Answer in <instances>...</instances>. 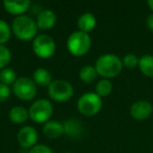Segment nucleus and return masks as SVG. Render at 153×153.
Listing matches in <instances>:
<instances>
[{"label":"nucleus","instance_id":"nucleus-15","mask_svg":"<svg viewBox=\"0 0 153 153\" xmlns=\"http://www.w3.org/2000/svg\"><path fill=\"white\" fill-rule=\"evenodd\" d=\"M33 81L36 85L42 86V87H48L51 84V74L45 68H38L34 71L33 74Z\"/></svg>","mask_w":153,"mask_h":153},{"label":"nucleus","instance_id":"nucleus-21","mask_svg":"<svg viewBox=\"0 0 153 153\" xmlns=\"http://www.w3.org/2000/svg\"><path fill=\"white\" fill-rule=\"evenodd\" d=\"M112 91V83L108 79H102L97 83L96 85V94L98 96L107 97Z\"/></svg>","mask_w":153,"mask_h":153},{"label":"nucleus","instance_id":"nucleus-26","mask_svg":"<svg viewBox=\"0 0 153 153\" xmlns=\"http://www.w3.org/2000/svg\"><path fill=\"white\" fill-rule=\"evenodd\" d=\"M28 153H53V151L46 145H36L30 149Z\"/></svg>","mask_w":153,"mask_h":153},{"label":"nucleus","instance_id":"nucleus-7","mask_svg":"<svg viewBox=\"0 0 153 153\" xmlns=\"http://www.w3.org/2000/svg\"><path fill=\"white\" fill-rule=\"evenodd\" d=\"M33 51L37 57L41 59H48L55 55L56 42L48 35H38L33 41Z\"/></svg>","mask_w":153,"mask_h":153},{"label":"nucleus","instance_id":"nucleus-8","mask_svg":"<svg viewBox=\"0 0 153 153\" xmlns=\"http://www.w3.org/2000/svg\"><path fill=\"white\" fill-rule=\"evenodd\" d=\"M14 94L20 100L30 101L36 97L37 94V85L33 79L27 76H21L16 80V82L13 84Z\"/></svg>","mask_w":153,"mask_h":153},{"label":"nucleus","instance_id":"nucleus-24","mask_svg":"<svg viewBox=\"0 0 153 153\" xmlns=\"http://www.w3.org/2000/svg\"><path fill=\"white\" fill-rule=\"evenodd\" d=\"M138 61H140V58H137L133 53H128L122 60L123 65L126 66L127 68H130V69L131 68H135L138 65Z\"/></svg>","mask_w":153,"mask_h":153},{"label":"nucleus","instance_id":"nucleus-9","mask_svg":"<svg viewBox=\"0 0 153 153\" xmlns=\"http://www.w3.org/2000/svg\"><path fill=\"white\" fill-rule=\"evenodd\" d=\"M17 140L19 145L23 149H30L36 146L38 142V133L35 128L30 126H24L19 130L17 134Z\"/></svg>","mask_w":153,"mask_h":153},{"label":"nucleus","instance_id":"nucleus-14","mask_svg":"<svg viewBox=\"0 0 153 153\" xmlns=\"http://www.w3.org/2000/svg\"><path fill=\"white\" fill-rule=\"evenodd\" d=\"M97 19L94 14L91 13H84L78 19V27L79 30L84 33H89L96 27Z\"/></svg>","mask_w":153,"mask_h":153},{"label":"nucleus","instance_id":"nucleus-12","mask_svg":"<svg viewBox=\"0 0 153 153\" xmlns=\"http://www.w3.org/2000/svg\"><path fill=\"white\" fill-rule=\"evenodd\" d=\"M30 2L28 0H18V1H10L5 0L3 2L5 11L7 13L15 16H22L28 9H30Z\"/></svg>","mask_w":153,"mask_h":153},{"label":"nucleus","instance_id":"nucleus-16","mask_svg":"<svg viewBox=\"0 0 153 153\" xmlns=\"http://www.w3.org/2000/svg\"><path fill=\"white\" fill-rule=\"evenodd\" d=\"M10 119L15 124H23L30 117L28 111L22 106H15L10 110Z\"/></svg>","mask_w":153,"mask_h":153},{"label":"nucleus","instance_id":"nucleus-10","mask_svg":"<svg viewBox=\"0 0 153 153\" xmlns=\"http://www.w3.org/2000/svg\"><path fill=\"white\" fill-rule=\"evenodd\" d=\"M153 112V106L148 101H136L130 107V114L134 120L144 121L147 120Z\"/></svg>","mask_w":153,"mask_h":153},{"label":"nucleus","instance_id":"nucleus-19","mask_svg":"<svg viewBox=\"0 0 153 153\" xmlns=\"http://www.w3.org/2000/svg\"><path fill=\"white\" fill-rule=\"evenodd\" d=\"M98 72L96 70V67L91 65H85L84 67L81 68L79 72V76L81 81H83L84 83H91L98 76Z\"/></svg>","mask_w":153,"mask_h":153},{"label":"nucleus","instance_id":"nucleus-18","mask_svg":"<svg viewBox=\"0 0 153 153\" xmlns=\"http://www.w3.org/2000/svg\"><path fill=\"white\" fill-rule=\"evenodd\" d=\"M138 67L146 76L153 78V56H142L140 58V61H138Z\"/></svg>","mask_w":153,"mask_h":153},{"label":"nucleus","instance_id":"nucleus-11","mask_svg":"<svg viewBox=\"0 0 153 153\" xmlns=\"http://www.w3.org/2000/svg\"><path fill=\"white\" fill-rule=\"evenodd\" d=\"M57 22V16L51 10H43L39 13L37 17V26L43 30H47L53 28Z\"/></svg>","mask_w":153,"mask_h":153},{"label":"nucleus","instance_id":"nucleus-27","mask_svg":"<svg viewBox=\"0 0 153 153\" xmlns=\"http://www.w3.org/2000/svg\"><path fill=\"white\" fill-rule=\"evenodd\" d=\"M146 25L150 30H153V14L149 15L146 19Z\"/></svg>","mask_w":153,"mask_h":153},{"label":"nucleus","instance_id":"nucleus-29","mask_svg":"<svg viewBox=\"0 0 153 153\" xmlns=\"http://www.w3.org/2000/svg\"><path fill=\"white\" fill-rule=\"evenodd\" d=\"M66 153H68V152H66Z\"/></svg>","mask_w":153,"mask_h":153},{"label":"nucleus","instance_id":"nucleus-13","mask_svg":"<svg viewBox=\"0 0 153 153\" xmlns=\"http://www.w3.org/2000/svg\"><path fill=\"white\" fill-rule=\"evenodd\" d=\"M43 133L48 138H58L64 134V126L58 121H48L43 127Z\"/></svg>","mask_w":153,"mask_h":153},{"label":"nucleus","instance_id":"nucleus-17","mask_svg":"<svg viewBox=\"0 0 153 153\" xmlns=\"http://www.w3.org/2000/svg\"><path fill=\"white\" fill-rule=\"evenodd\" d=\"M63 126H64V133L71 136V137L79 136L82 133V124L81 122L76 119L67 120L63 124Z\"/></svg>","mask_w":153,"mask_h":153},{"label":"nucleus","instance_id":"nucleus-23","mask_svg":"<svg viewBox=\"0 0 153 153\" xmlns=\"http://www.w3.org/2000/svg\"><path fill=\"white\" fill-rule=\"evenodd\" d=\"M12 28L10 25L4 21V20H0V44L4 45L11 38Z\"/></svg>","mask_w":153,"mask_h":153},{"label":"nucleus","instance_id":"nucleus-2","mask_svg":"<svg viewBox=\"0 0 153 153\" xmlns=\"http://www.w3.org/2000/svg\"><path fill=\"white\" fill-rule=\"evenodd\" d=\"M38 30L36 21L25 15L16 17L12 23L13 34L22 41H30L33 38L35 39L37 37Z\"/></svg>","mask_w":153,"mask_h":153},{"label":"nucleus","instance_id":"nucleus-28","mask_svg":"<svg viewBox=\"0 0 153 153\" xmlns=\"http://www.w3.org/2000/svg\"><path fill=\"white\" fill-rule=\"evenodd\" d=\"M148 5H149V7H150V9L153 11V0H149V1H148Z\"/></svg>","mask_w":153,"mask_h":153},{"label":"nucleus","instance_id":"nucleus-25","mask_svg":"<svg viewBox=\"0 0 153 153\" xmlns=\"http://www.w3.org/2000/svg\"><path fill=\"white\" fill-rule=\"evenodd\" d=\"M11 94H12V90L10 88V86L0 83V102L7 101L10 98Z\"/></svg>","mask_w":153,"mask_h":153},{"label":"nucleus","instance_id":"nucleus-3","mask_svg":"<svg viewBox=\"0 0 153 153\" xmlns=\"http://www.w3.org/2000/svg\"><path fill=\"white\" fill-rule=\"evenodd\" d=\"M67 49L74 57H82L89 51L91 47V39L87 33L76 30L70 34L67 39Z\"/></svg>","mask_w":153,"mask_h":153},{"label":"nucleus","instance_id":"nucleus-22","mask_svg":"<svg viewBox=\"0 0 153 153\" xmlns=\"http://www.w3.org/2000/svg\"><path fill=\"white\" fill-rule=\"evenodd\" d=\"M12 53L9 47L0 44V69L5 68L11 62Z\"/></svg>","mask_w":153,"mask_h":153},{"label":"nucleus","instance_id":"nucleus-20","mask_svg":"<svg viewBox=\"0 0 153 153\" xmlns=\"http://www.w3.org/2000/svg\"><path fill=\"white\" fill-rule=\"evenodd\" d=\"M17 80V74L15 70L10 67H5L0 71V83L5 84V85H13Z\"/></svg>","mask_w":153,"mask_h":153},{"label":"nucleus","instance_id":"nucleus-6","mask_svg":"<svg viewBox=\"0 0 153 153\" xmlns=\"http://www.w3.org/2000/svg\"><path fill=\"white\" fill-rule=\"evenodd\" d=\"M74 94V87L65 80H56L48 86V96L51 100L59 103L67 102Z\"/></svg>","mask_w":153,"mask_h":153},{"label":"nucleus","instance_id":"nucleus-4","mask_svg":"<svg viewBox=\"0 0 153 153\" xmlns=\"http://www.w3.org/2000/svg\"><path fill=\"white\" fill-rule=\"evenodd\" d=\"M102 98L96 92H86L78 100V110L85 117L96 115L102 109Z\"/></svg>","mask_w":153,"mask_h":153},{"label":"nucleus","instance_id":"nucleus-1","mask_svg":"<svg viewBox=\"0 0 153 153\" xmlns=\"http://www.w3.org/2000/svg\"><path fill=\"white\" fill-rule=\"evenodd\" d=\"M94 67L99 76L109 80L121 74L123 62L117 56L113 53H105L98 58Z\"/></svg>","mask_w":153,"mask_h":153},{"label":"nucleus","instance_id":"nucleus-5","mask_svg":"<svg viewBox=\"0 0 153 153\" xmlns=\"http://www.w3.org/2000/svg\"><path fill=\"white\" fill-rule=\"evenodd\" d=\"M53 104L46 99H40L33 103L28 110V114L33 122L37 124L47 123L53 115Z\"/></svg>","mask_w":153,"mask_h":153}]
</instances>
